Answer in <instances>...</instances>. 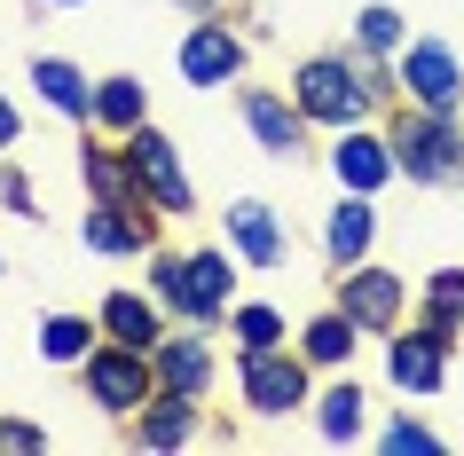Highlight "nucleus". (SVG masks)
Listing matches in <instances>:
<instances>
[{
	"instance_id": "obj_1",
	"label": "nucleus",
	"mask_w": 464,
	"mask_h": 456,
	"mask_svg": "<svg viewBox=\"0 0 464 456\" xmlns=\"http://www.w3.org/2000/svg\"><path fill=\"white\" fill-rule=\"evenodd\" d=\"M292 102L307 111V126H331V134H346V126H370V111L378 102H401V87H393V55H307L292 72Z\"/></svg>"
},
{
	"instance_id": "obj_2",
	"label": "nucleus",
	"mask_w": 464,
	"mask_h": 456,
	"mask_svg": "<svg viewBox=\"0 0 464 456\" xmlns=\"http://www.w3.org/2000/svg\"><path fill=\"white\" fill-rule=\"evenodd\" d=\"M386 142H393L401 181H417V189H464V126H457V119L401 102L393 126H386Z\"/></svg>"
},
{
	"instance_id": "obj_3",
	"label": "nucleus",
	"mask_w": 464,
	"mask_h": 456,
	"mask_svg": "<svg viewBox=\"0 0 464 456\" xmlns=\"http://www.w3.org/2000/svg\"><path fill=\"white\" fill-rule=\"evenodd\" d=\"M315 362L299 346H260V354H237V393H245L252 417H292V409L315 402Z\"/></svg>"
},
{
	"instance_id": "obj_4",
	"label": "nucleus",
	"mask_w": 464,
	"mask_h": 456,
	"mask_svg": "<svg viewBox=\"0 0 464 456\" xmlns=\"http://www.w3.org/2000/svg\"><path fill=\"white\" fill-rule=\"evenodd\" d=\"M79 385H87V402H95L102 417H134V409L158 393V362H150L142 346H119V338H102L95 354L79 362Z\"/></svg>"
},
{
	"instance_id": "obj_5",
	"label": "nucleus",
	"mask_w": 464,
	"mask_h": 456,
	"mask_svg": "<svg viewBox=\"0 0 464 456\" xmlns=\"http://www.w3.org/2000/svg\"><path fill=\"white\" fill-rule=\"evenodd\" d=\"M331 307L354 315V323H362V338H393V331H401V315H410V284H401L386 260H354V267H339Z\"/></svg>"
},
{
	"instance_id": "obj_6",
	"label": "nucleus",
	"mask_w": 464,
	"mask_h": 456,
	"mask_svg": "<svg viewBox=\"0 0 464 456\" xmlns=\"http://www.w3.org/2000/svg\"><path fill=\"white\" fill-rule=\"evenodd\" d=\"M126 166H134V181H142V205L150 213H197V189H189V173H181V150H173V134H158V126H134L126 134Z\"/></svg>"
},
{
	"instance_id": "obj_7",
	"label": "nucleus",
	"mask_w": 464,
	"mask_h": 456,
	"mask_svg": "<svg viewBox=\"0 0 464 456\" xmlns=\"http://www.w3.org/2000/svg\"><path fill=\"white\" fill-rule=\"evenodd\" d=\"M393 87H401V102L440 111V119H457V111H464V63L440 48V40H410V48L393 55Z\"/></svg>"
},
{
	"instance_id": "obj_8",
	"label": "nucleus",
	"mask_w": 464,
	"mask_h": 456,
	"mask_svg": "<svg viewBox=\"0 0 464 456\" xmlns=\"http://www.w3.org/2000/svg\"><path fill=\"white\" fill-rule=\"evenodd\" d=\"M449 346H457V331L449 323H417V331H393L386 338V378L410 393V402H425V393H440V378H449Z\"/></svg>"
},
{
	"instance_id": "obj_9",
	"label": "nucleus",
	"mask_w": 464,
	"mask_h": 456,
	"mask_svg": "<svg viewBox=\"0 0 464 456\" xmlns=\"http://www.w3.org/2000/svg\"><path fill=\"white\" fill-rule=\"evenodd\" d=\"M173 63H181V87H205V95H213V87H237V79H245L252 48L220 24V16H197V24L181 32V55H173Z\"/></svg>"
},
{
	"instance_id": "obj_10",
	"label": "nucleus",
	"mask_w": 464,
	"mask_h": 456,
	"mask_svg": "<svg viewBox=\"0 0 464 456\" xmlns=\"http://www.w3.org/2000/svg\"><path fill=\"white\" fill-rule=\"evenodd\" d=\"M150 362H158V385H173V393H213V323H173L158 346H150Z\"/></svg>"
},
{
	"instance_id": "obj_11",
	"label": "nucleus",
	"mask_w": 464,
	"mask_h": 456,
	"mask_svg": "<svg viewBox=\"0 0 464 456\" xmlns=\"http://www.w3.org/2000/svg\"><path fill=\"white\" fill-rule=\"evenodd\" d=\"M331 173H339V189H362V197H378L386 181H401L393 142L378 134V126H346V134H331Z\"/></svg>"
},
{
	"instance_id": "obj_12",
	"label": "nucleus",
	"mask_w": 464,
	"mask_h": 456,
	"mask_svg": "<svg viewBox=\"0 0 464 456\" xmlns=\"http://www.w3.org/2000/svg\"><path fill=\"white\" fill-rule=\"evenodd\" d=\"M158 220H166V213H150V205H87L79 244H87V252H102V260H126V252H142V260H150Z\"/></svg>"
},
{
	"instance_id": "obj_13",
	"label": "nucleus",
	"mask_w": 464,
	"mask_h": 456,
	"mask_svg": "<svg viewBox=\"0 0 464 456\" xmlns=\"http://www.w3.org/2000/svg\"><path fill=\"white\" fill-rule=\"evenodd\" d=\"M237 111H245L252 142L268 150V158H299L307 150V111L292 95H276V87H237Z\"/></svg>"
},
{
	"instance_id": "obj_14",
	"label": "nucleus",
	"mask_w": 464,
	"mask_h": 456,
	"mask_svg": "<svg viewBox=\"0 0 464 456\" xmlns=\"http://www.w3.org/2000/svg\"><path fill=\"white\" fill-rule=\"evenodd\" d=\"M228 244H237V260L245 267H284V213H276L268 197H237L228 205Z\"/></svg>"
},
{
	"instance_id": "obj_15",
	"label": "nucleus",
	"mask_w": 464,
	"mask_h": 456,
	"mask_svg": "<svg viewBox=\"0 0 464 456\" xmlns=\"http://www.w3.org/2000/svg\"><path fill=\"white\" fill-rule=\"evenodd\" d=\"M126 425H134V449H189L197 432H205L197 425V393H173V385H158Z\"/></svg>"
},
{
	"instance_id": "obj_16",
	"label": "nucleus",
	"mask_w": 464,
	"mask_h": 456,
	"mask_svg": "<svg viewBox=\"0 0 464 456\" xmlns=\"http://www.w3.org/2000/svg\"><path fill=\"white\" fill-rule=\"evenodd\" d=\"M370 244H378V197L346 189L339 205H331V220H323V260L354 267V260H370Z\"/></svg>"
},
{
	"instance_id": "obj_17",
	"label": "nucleus",
	"mask_w": 464,
	"mask_h": 456,
	"mask_svg": "<svg viewBox=\"0 0 464 456\" xmlns=\"http://www.w3.org/2000/svg\"><path fill=\"white\" fill-rule=\"evenodd\" d=\"M79 181H87L95 205H142V181L126 166V142L111 150V134H95V126H87V142H79Z\"/></svg>"
},
{
	"instance_id": "obj_18",
	"label": "nucleus",
	"mask_w": 464,
	"mask_h": 456,
	"mask_svg": "<svg viewBox=\"0 0 464 456\" xmlns=\"http://www.w3.org/2000/svg\"><path fill=\"white\" fill-rule=\"evenodd\" d=\"M32 87H40V102H48L55 119L95 126V79L79 72L72 55H32Z\"/></svg>"
},
{
	"instance_id": "obj_19",
	"label": "nucleus",
	"mask_w": 464,
	"mask_h": 456,
	"mask_svg": "<svg viewBox=\"0 0 464 456\" xmlns=\"http://www.w3.org/2000/svg\"><path fill=\"white\" fill-rule=\"evenodd\" d=\"M307 417H315V432L323 441H331V449H354V441H362V425H370V393H362V378H331L315 393V402H307Z\"/></svg>"
},
{
	"instance_id": "obj_20",
	"label": "nucleus",
	"mask_w": 464,
	"mask_h": 456,
	"mask_svg": "<svg viewBox=\"0 0 464 456\" xmlns=\"http://www.w3.org/2000/svg\"><path fill=\"white\" fill-rule=\"evenodd\" d=\"M95 323H102V338H119V346H142V354H150V346L166 338L173 315L158 307L150 291H102V315H95Z\"/></svg>"
},
{
	"instance_id": "obj_21",
	"label": "nucleus",
	"mask_w": 464,
	"mask_h": 456,
	"mask_svg": "<svg viewBox=\"0 0 464 456\" xmlns=\"http://www.w3.org/2000/svg\"><path fill=\"white\" fill-rule=\"evenodd\" d=\"M189 291H197V323H228V307H237V244L189 252Z\"/></svg>"
},
{
	"instance_id": "obj_22",
	"label": "nucleus",
	"mask_w": 464,
	"mask_h": 456,
	"mask_svg": "<svg viewBox=\"0 0 464 456\" xmlns=\"http://www.w3.org/2000/svg\"><path fill=\"white\" fill-rule=\"evenodd\" d=\"M134 126H150V87H142L134 72H111V79H95V134L126 142Z\"/></svg>"
},
{
	"instance_id": "obj_23",
	"label": "nucleus",
	"mask_w": 464,
	"mask_h": 456,
	"mask_svg": "<svg viewBox=\"0 0 464 456\" xmlns=\"http://www.w3.org/2000/svg\"><path fill=\"white\" fill-rule=\"evenodd\" d=\"M354 346H362V323H354L346 307H323L315 323L299 331V354L315 362V370H346V362H354Z\"/></svg>"
},
{
	"instance_id": "obj_24",
	"label": "nucleus",
	"mask_w": 464,
	"mask_h": 456,
	"mask_svg": "<svg viewBox=\"0 0 464 456\" xmlns=\"http://www.w3.org/2000/svg\"><path fill=\"white\" fill-rule=\"evenodd\" d=\"M150 299L173 315V323H197V291H189V252H166L150 244Z\"/></svg>"
},
{
	"instance_id": "obj_25",
	"label": "nucleus",
	"mask_w": 464,
	"mask_h": 456,
	"mask_svg": "<svg viewBox=\"0 0 464 456\" xmlns=\"http://www.w3.org/2000/svg\"><path fill=\"white\" fill-rule=\"evenodd\" d=\"M95 346H102V323H95V315H48V323H40V362L79 370Z\"/></svg>"
},
{
	"instance_id": "obj_26",
	"label": "nucleus",
	"mask_w": 464,
	"mask_h": 456,
	"mask_svg": "<svg viewBox=\"0 0 464 456\" xmlns=\"http://www.w3.org/2000/svg\"><path fill=\"white\" fill-rule=\"evenodd\" d=\"M228 338H237V354H260V346H292V323L268 299H237L228 307Z\"/></svg>"
},
{
	"instance_id": "obj_27",
	"label": "nucleus",
	"mask_w": 464,
	"mask_h": 456,
	"mask_svg": "<svg viewBox=\"0 0 464 456\" xmlns=\"http://www.w3.org/2000/svg\"><path fill=\"white\" fill-rule=\"evenodd\" d=\"M354 48H362V55H401V48H410V32H401V8L370 0L362 16H354Z\"/></svg>"
},
{
	"instance_id": "obj_28",
	"label": "nucleus",
	"mask_w": 464,
	"mask_h": 456,
	"mask_svg": "<svg viewBox=\"0 0 464 456\" xmlns=\"http://www.w3.org/2000/svg\"><path fill=\"white\" fill-rule=\"evenodd\" d=\"M425 315L449 323V331H464V267H433L425 276Z\"/></svg>"
},
{
	"instance_id": "obj_29",
	"label": "nucleus",
	"mask_w": 464,
	"mask_h": 456,
	"mask_svg": "<svg viewBox=\"0 0 464 456\" xmlns=\"http://www.w3.org/2000/svg\"><path fill=\"white\" fill-rule=\"evenodd\" d=\"M378 449L386 456H440V432L417 425V417H386V425H378Z\"/></svg>"
},
{
	"instance_id": "obj_30",
	"label": "nucleus",
	"mask_w": 464,
	"mask_h": 456,
	"mask_svg": "<svg viewBox=\"0 0 464 456\" xmlns=\"http://www.w3.org/2000/svg\"><path fill=\"white\" fill-rule=\"evenodd\" d=\"M0 205H8L16 220H40V189H32L24 166H0Z\"/></svg>"
},
{
	"instance_id": "obj_31",
	"label": "nucleus",
	"mask_w": 464,
	"mask_h": 456,
	"mask_svg": "<svg viewBox=\"0 0 464 456\" xmlns=\"http://www.w3.org/2000/svg\"><path fill=\"white\" fill-rule=\"evenodd\" d=\"M48 449V425H32V417H0V456H40Z\"/></svg>"
},
{
	"instance_id": "obj_32",
	"label": "nucleus",
	"mask_w": 464,
	"mask_h": 456,
	"mask_svg": "<svg viewBox=\"0 0 464 456\" xmlns=\"http://www.w3.org/2000/svg\"><path fill=\"white\" fill-rule=\"evenodd\" d=\"M16 142H24V111H16V102H8V87H0V158H8Z\"/></svg>"
},
{
	"instance_id": "obj_33",
	"label": "nucleus",
	"mask_w": 464,
	"mask_h": 456,
	"mask_svg": "<svg viewBox=\"0 0 464 456\" xmlns=\"http://www.w3.org/2000/svg\"><path fill=\"white\" fill-rule=\"evenodd\" d=\"M173 8H189V16H213L220 0H173Z\"/></svg>"
},
{
	"instance_id": "obj_34",
	"label": "nucleus",
	"mask_w": 464,
	"mask_h": 456,
	"mask_svg": "<svg viewBox=\"0 0 464 456\" xmlns=\"http://www.w3.org/2000/svg\"><path fill=\"white\" fill-rule=\"evenodd\" d=\"M40 8H87V0H40Z\"/></svg>"
},
{
	"instance_id": "obj_35",
	"label": "nucleus",
	"mask_w": 464,
	"mask_h": 456,
	"mask_svg": "<svg viewBox=\"0 0 464 456\" xmlns=\"http://www.w3.org/2000/svg\"><path fill=\"white\" fill-rule=\"evenodd\" d=\"M0 267H8V260H0Z\"/></svg>"
}]
</instances>
